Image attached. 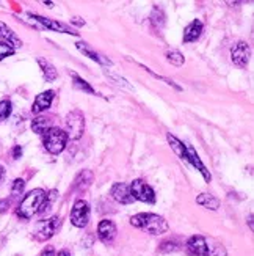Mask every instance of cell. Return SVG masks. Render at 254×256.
I'll list each match as a JSON object with an SVG mask.
<instances>
[{"instance_id":"9a60e30c","label":"cell","mask_w":254,"mask_h":256,"mask_svg":"<svg viewBox=\"0 0 254 256\" xmlns=\"http://www.w3.org/2000/svg\"><path fill=\"white\" fill-rule=\"evenodd\" d=\"M0 40H3V42L9 44V46L13 48L14 50L22 46L20 38L5 24V22H0Z\"/></svg>"},{"instance_id":"ac0fdd59","label":"cell","mask_w":254,"mask_h":256,"mask_svg":"<svg viewBox=\"0 0 254 256\" xmlns=\"http://www.w3.org/2000/svg\"><path fill=\"white\" fill-rule=\"evenodd\" d=\"M168 138V143L171 144V150L178 154V158L184 162H189V156H187V144H184L178 137L171 136V134H168L167 136Z\"/></svg>"},{"instance_id":"e575fe53","label":"cell","mask_w":254,"mask_h":256,"mask_svg":"<svg viewBox=\"0 0 254 256\" xmlns=\"http://www.w3.org/2000/svg\"><path fill=\"white\" fill-rule=\"evenodd\" d=\"M55 256H71V254H69V252H68V250H60V252H58V254H55Z\"/></svg>"},{"instance_id":"52a82bcc","label":"cell","mask_w":254,"mask_h":256,"mask_svg":"<svg viewBox=\"0 0 254 256\" xmlns=\"http://www.w3.org/2000/svg\"><path fill=\"white\" fill-rule=\"evenodd\" d=\"M90 222V204L85 200H77L71 210V224L75 228H83Z\"/></svg>"},{"instance_id":"4fadbf2b","label":"cell","mask_w":254,"mask_h":256,"mask_svg":"<svg viewBox=\"0 0 254 256\" xmlns=\"http://www.w3.org/2000/svg\"><path fill=\"white\" fill-rule=\"evenodd\" d=\"M187 156H189V162L195 166V168L200 172L201 174H203V178L207 181V182H211V180H212V174H211V172H209L207 168H206V165L203 164V160L200 159V156H198V152L195 151V148L193 146H190V144H187Z\"/></svg>"},{"instance_id":"d6986e66","label":"cell","mask_w":254,"mask_h":256,"mask_svg":"<svg viewBox=\"0 0 254 256\" xmlns=\"http://www.w3.org/2000/svg\"><path fill=\"white\" fill-rule=\"evenodd\" d=\"M91 182H93V172H90V170H83L79 176L75 178L74 187H75L79 192H83V190H86V188L91 186Z\"/></svg>"},{"instance_id":"2e32d148","label":"cell","mask_w":254,"mask_h":256,"mask_svg":"<svg viewBox=\"0 0 254 256\" xmlns=\"http://www.w3.org/2000/svg\"><path fill=\"white\" fill-rule=\"evenodd\" d=\"M203 33V22L201 20H192L189 26L185 27L184 30V42H192L196 41L198 38L201 36Z\"/></svg>"},{"instance_id":"836d02e7","label":"cell","mask_w":254,"mask_h":256,"mask_svg":"<svg viewBox=\"0 0 254 256\" xmlns=\"http://www.w3.org/2000/svg\"><path fill=\"white\" fill-rule=\"evenodd\" d=\"M3 178H5V168H3L2 165H0V182L3 181Z\"/></svg>"},{"instance_id":"f546056e","label":"cell","mask_w":254,"mask_h":256,"mask_svg":"<svg viewBox=\"0 0 254 256\" xmlns=\"http://www.w3.org/2000/svg\"><path fill=\"white\" fill-rule=\"evenodd\" d=\"M14 54V49L9 46V44L3 42V41H0V62H2L3 58L9 57V55H13Z\"/></svg>"},{"instance_id":"ba28073f","label":"cell","mask_w":254,"mask_h":256,"mask_svg":"<svg viewBox=\"0 0 254 256\" xmlns=\"http://www.w3.org/2000/svg\"><path fill=\"white\" fill-rule=\"evenodd\" d=\"M187 252L193 256H209V240L207 238L196 234L187 240Z\"/></svg>"},{"instance_id":"7a4b0ae2","label":"cell","mask_w":254,"mask_h":256,"mask_svg":"<svg viewBox=\"0 0 254 256\" xmlns=\"http://www.w3.org/2000/svg\"><path fill=\"white\" fill-rule=\"evenodd\" d=\"M44 198H46V192L42 188H33L20 202L17 208V216L24 220L31 218L33 216L39 212V209L44 203Z\"/></svg>"},{"instance_id":"d6a6232c","label":"cell","mask_w":254,"mask_h":256,"mask_svg":"<svg viewBox=\"0 0 254 256\" xmlns=\"http://www.w3.org/2000/svg\"><path fill=\"white\" fill-rule=\"evenodd\" d=\"M20 156H22V148L17 144V146L13 148V158H14V159H19Z\"/></svg>"},{"instance_id":"6da1fadb","label":"cell","mask_w":254,"mask_h":256,"mask_svg":"<svg viewBox=\"0 0 254 256\" xmlns=\"http://www.w3.org/2000/svg\"><path fill=\"white\" fill-rule=\"evenodd\" d=\"M130 225L134 228L148 231L149 234H154V236H160L163 232L168 231V222L162 216L151 214V212H141V214L134 216L130 218Z\"/></svg>"},{"instance_id":"f1b7e54d","label":"cell","mask_w":254,"mask_h":256,"mask_svg":"<svg viewBox=\"0 0 254 256\" xmlns=\"http://www.w3.org/2000/svg\"><path fill=\"white\" fill-rule=\"evenodd\" d=\"M24 187H25V181L20 180V178H17V180L13 181V186H11V195H13V196L20 195L22 190H24Z\"/></svg>"},{"instance_id":"1f68e13d","label":"cell","mask_w":254,"mask_h":256,"mask_svg":"<svg viewBox=\"0 0 254 256\" xmlns=\"http://www.w3.org/2000/svg\"><path fill=\"white\" fill-rule=\"evenodd\" d=\"M41 256H55V250H53V247H52V246H47L46 248L42 250Z\"/></svg>"},{"instance_id":"e0dca14e","label":"cell","mask_w":254,"mask_h":256,"mask_svg":"<svg viewBox=\"0 0 254 256\" xmlns=\"http://www.w3.org/2000/svg\"><path fill=\"white\" fill-rule=\"evenodd\" d=\"M77 46V49H79L83 55H86V57H90L91 60H94V62H97L99 64H105V66H108V64H112V62L110 60H107V58H104L101 54H97L91 46H88L86 42H83V41H79L75 44Z\"/></svg>"},{"instance_id":"cb8c5ba5","label":"cell","mask_w":254,"mask_h":256,"mask_svg":"<svg viewBox=\"0 0 254 256\" xmlns=\"http://www.w3.org/2000/svg\"><path fill=\"white\" fill-rule=\"evenodd\" d=\"M58 196V192L57 190H50L49 194H46V198H44V203L39 209V214H44V212H49V210L52 209L55 200H57Z\"/></svg>"},{"instance_id":"5bb4252c","label":"cell","mask_w":254,"mask_h":256,"mask_svg":"<svg viewBox=\"0 0 254 256\" xmlns=\"http://www.w3.org/2000/svg\"><path fill=\"white\" fill-rule=\"evenodd\" d=\"M53 96H55V93L52 90L39 93L35 98V102H33V106H31V112L33 114H41V112H44V110H47L52 106Z\"/></svg>"},{"instance_id":"83f0119b","label":"cell","mask_w":254,"mask_h":256,"mask_svg":"<svg viewBox=\"0 0 254 256\" xmlns=\"http://www.w3.org/2000/svg\"><path fill=\"white\" fill-rule=\"evenodd\" d=\"M105 74L110 77V79H113L115 80V84L116 85H119V86H123V88H127V90H134V88L130 86V84L126 80V79H123V77H119V76H116L115 72H112V71H105Z\"/></svg>"},{"instance_id":"7c38bea8","label":"cell","mask_w":254,"mask_h":256,"mask_svg":"<svg viewBox=\"0 0 254 256\" xmlns=\"http://www.w3.org/2000/svg\"><path fill=\"white\" fill-rule=\"evenodd\" d=\"M118 234L115 222L112 220H101L97 225V236L104 244H112Z\"/></svg>"},{"instance_id":"277c9868","label":"cell","mask_w":254,"mask_h":256,"mask_svg":"<svg viewBox=\"0 0 254 256\" xmlns=\"http://www.w3.org/2000/svg\"><path fill=\"white\" fill-rule=\"evenodd\" d=\"M64 126H66V136L71 140H79L83 132H85V116L79 110H72L64 120Z\"/></svg>"},{"instance_id":"4316f807","label":"cell","mask_w":254,"mask_h":256,"mask_svg":"<svg viewBox=\"0 0 254 256\" xmlns=\"http://www.w3.org/2000/svg\"><path fill=\"white\" fill-rule=\"evenodd\" d=\"M11 110H13V107H11V102L8 99L0 101V121H5L11 115Z\"/></svg>"},{"instance_id":"ffe728a7","label":"cell","mask_w":254,"mask_h":256,"mask_svg":"<svg viewBox=\"0 0 254 256\" xmlns=\"http://www.w3.org/2000/svg\"><path fill=\"white\" fill-rule=\"evenodd\" d=\"M196 203L203 208L211 209V210H217L220 208V200L211 194H201L200 196H196Z\"/></svg>"},{"instance_id":"9c48e42d","label":"cell","mask_w":254,"mask_h":256,"mask_svg":"<svg viewBox=\"0 0 254 256\" xmlns=\"http://www.w3.org/2000/svg\"><path fill=\"white\" fill-rule=\"evenodd\" d=\"M250 46L247 42L240 41L237 42L236 46L233 48V50H231V60H233L234 64L240 66V68H245V66L248 64L250 62Z\"/></svg>"},{"instance_id":"4dcf8cb0","label":"cell","mask_w":254,"mask_h":256,"mask_svg":"<svg viewBox=\"0 0 254 256\" xmlns=\"http://www.w3.org/2000/svg\"><path fill=\"white\" fill-rule=\"evenodd\" d=\"M179 247L178 244H176L174 240H165L162 246H160V252L162 253H170V252H176Z\"/></svg>"},{"instance_id":"8fae6325","label":"cell","mask_w":254,"mask_h":256,"mask_svg":"<svg viewBox=\"0 0 254 256\" xmlns=\"http://www.w3.org/2000/svg\"><path fill=\"white\" fill-rule=\"evenodd\" d=\"M110 195L115 200V202L121 203V204H132L135 202L134 196L130 194V187L124 182H116L113 184L112 190H110Z\"/></svg>"},{"instance_id":"30bf717a","label":"cell","mask_w":254,"mask_h":256,"mask_svg":"<svg viewBox=\"0 0 254 256\" xmlns=\"http://www.w3.org/2000/svg\"><path fill=\"white\" fill-rule=\"evenodd\" d=\"M28 18L35 19L36 22H39L41 26H44L49 30H53V32H60V33H68V35H77V32L71 30L66 24L63 22H58V20H53V19H49V18H42V16H38V14H33V13H28Z\"/></svg>"},{"instance_id":"7402d4cb","label":"cell","mask_w":254,"mask_h":256,"mask_svg":"<svg viewBox=\"0 0 254 256\" xmlns=\"http://www.w3.org/2000/svg\"><path fill=\"white\" fill-rule=\"evenodd\" d=\"M50 128H52L50 120L46 118V116H38V118H35V120L31 121V129H33V132L39 134V136H44V134H46Z\"/></svg>"},{"instance_id":"5b68a950","label":"cell","mask_w":254,"mask_h":256,"mask_svg":"<svg viewBox=\"0 0 254 256\" xmlns=\"http://www.w3.org/2000/svg\"><path fill=\"white\" fill-rule=\"evenodd\" d=\"M60 226H61V217L58 216L47 218V220H41L36 225L35 232H33V238L39 242H46L55 236V232L60 230Z\"/></svg>"},{"instance_id":"3957f363","label":"cell","mask_w":254,"mask_h":256,"mask_svg":"<svg viewBox=\"0 0 254 256\" xmlns=\"http://www.w3.org/2000/svg\"><path fill=\"white\" fill-rule=\"evenodd\" d=\"M44 148H46L50 154H60L68 143V136L66 132L58 128H50L46 134H44Z\"/></svg>"},{"instance_id":"d590c367","label":"cell","mask_w":254,"mask_h":256,"mask_svg":"<svg viewBox=\"0 0 254 256\" xmlns=\"http://www.w3.org/2000/svg\"><path fill=\"white\" fill-rule=\"evenodd\" d=\"M248 224H250V228L253 230V216H250V217H248Z\"/></svg>"},{"instance_id":"484cf974","label":"cell","mask_w":254,"mask_h":256,"mask_svg":"<svg viewBox=\"0 0 254 256\" xmlns=\"http://www.w3.org/2000/svg\"><path fill=\"white\" fill-rule=\"evenodd\" d=\"M167 58H168V62L171 63V64H174V66H182L184 64V55L179 52V50H168L167 52Z\"/></svg>"},{"instance_id":"d4e9b609","label":"cell","mask_w":254,"mask_h":256,"mask_svg":"<svg viewBox=\"0 0 254 256\" xmlns=\"http://www.w3.org/2000/svg\"><path fill=\"white\" fill-rule=\"evenodd\" d=\"M74 77V86L75 88H79V90H83L85 93H90V94H94L96 92H94V88L88 84L86 80H83L80 76H77V74H74L72 76Z\"/></svg>"},{"instance_id":"603a6c76","label":"cell","mask_w":254,"mask_h":256,"mask_svg":"<svg viewBox=\"0 0 254 256\" xmlns=\"http://www.w3.org/2000/svg\"><path fill=\"white\" fill-rule=\"evenodd\" d=\"M209 256H226V248L223 247V244H220L215 239L209 238Z\"/></svg>"},{"instance_id":"44dd1931","label":"cell","mask_w":254,"mask_h":256,"mask_svg":"<svg viewBox=\"0 0 254 256\" xmlns=\"http://www.w3.org/2000/svg\"><path fill=\"white\" fill-rule=\"evenodd\" d=\"M38 64H39V68H41V71H42L47 82H53L58 77V72H57V70H55V66L52 63H49L47 60L38 58Z\"/></svg>"},{"instance_id":"8992f818","label":"cell","mask_w":254,"mask_h":256,"mask_svg":"<svg viewBox=\"0 0 254 256\" xmlns=\"http://www.w3.org/2000/svg\"><path fill=\"white\" fill-rule=\"evenodd\" d=\"M129 187H130V194L134 196V200H138V202H143V203H149V204L156 203V192H154V188L143 180L132 181Z\"/></svg>"}]
</instances>
